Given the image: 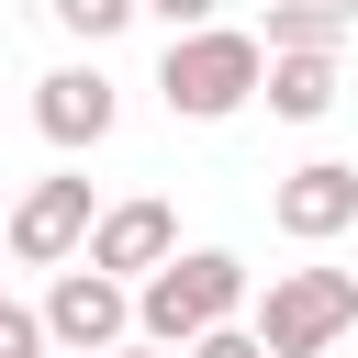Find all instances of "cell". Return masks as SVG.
<instances>
[{"label":"cell","instance_id":"8fae6325","mask_svg":"<svg viewBox=\"0 0 358 358\" xmlns=\"http://www.w3.org/2000/svg\"><path fill=\"white\" fill-rule=\"evenodd\" d=\"M56 22L101 45V34H123V22H134V0H56Z\"/></svg>","mask_w":358,"mask_h":358},{"label":"cell","instance_id":"5b68a950","mask_svg":"<svg viewBox=\"0 0 358 358\" xmlns=\"http://www.w3.org/2000/svg\"><path fill=\"white\" fill-rule=\"evenodd\" d=\"M90 224H101V213H90V179H34V190L0 213V246H11L22 268H67V257L90 246Z\"/></svg>","mask_w":358,"mask_h":358},{"label":"cell","instance_id":"8992f818","mask_svg":"<svg viewBox=\"0 0 358 358\" xmlns=\"http://www.w3.org/2000/svg\"><path fill=\"white\" fill-rule=\"evenodd\" d=\"M268 224H280L291 246H324V235H347V224H358V168H347V157H313V168H291V179L268 190Z\"/></svg>","mask_w":358,"mask_h":358},{"label":"cell","instance_id":"9c48e42d","mask_svg":"<svg viewBox=\"0 0 358 358\" xmlns=\"http://www.w3.org/2000/svg\"><path fill=\"white\" fill-rule=\"evenodd\" d=\"M257 101H268L280 123H324V112H336V56H268Z\"/></svg>","mask_w":358,"mask_h":358},{"label":"cell","instance_id":"e0dca14e","mask_svg":"<svg viewBox=\"0 0 358 358\" xmlns=\"http://www.w3.org/2000/svg\"><path fill=\"white\" fill-rule=\"evenodd\" d=\"M347 11H358V0H347Z\"/></svg>","mask_w":358,"mask_h":358},{"label":"cell","instance_id":"30bf717a","mask_svg":"<svg viewBox=\"0 0 358 358\" xmlns=\"http://www.w3.org/2000/svg\"><path fill=\"white\" fill-rule=\"evenodd\" d=\"M347 22H358L347 0H268V34H257V45H268V56H336Z\"/></svg>","mask_w":358,"mask_h":358},{"label":"cell","instance_id":"9a60e30c","mask_svg":"<svg viewBox=\"0 0 358 358\" xmlns=\"http://www.w3.org/2000/svg\"><path fill=\"white\" fill-rule=\"evenodd\" d=\"M112 358H179V347H145V336H123V347H112Z\"/></svg>","mask_w":358,"mask_h":358},{"label":"cell","instance_id":"7a4b0ae2","mask_svg":"<svg viewBox=\"0 0 358 358\" xmlns=\"http://www.w3.org/2000/svg\"><path fill=\"white\" fill-rule=\"evenodd\" d=\"M257 78H268V45H257V34H235V22L168 34V56H157V101H168L179 123H224V112H246V101H257Z\"/></svg>","mask_w":358,"mask_h":358},{"label":"cell","instance_id":"6da1fadb","mask_svg":"<svg viewBox=\"0 0 358 358\" xmlns=\"http://www.w3.org/2000/svg\"><path fill=\"white\" fill-rule=\"evenodd\" d=\"M235 313H246V257L235 246H190V257L134 280V336L145 347H190V336H213Z\"/></svg>","mask_w":358,"mask_h":358},{"label":"cell","instance_id":"7c38bea8","mask_svg":"<svg viewBox=\"0 0 358 358\" xmlns=\"http://www.w3.org/2000/svg\"><path fill=\"white\" fill-rule=\"evenodd\" d=\"M0 358H45V313L0 291Z\"/></svg>","mask_w":358,"mask_h":358},{"label":"cell","instance_id":"5bb4252c","mask_svg":"<svg viewBox=\"0 0 358 358\" xmlns=\"http://www.w3.org/2000/svg\"><path fill=\"white\" fill-rule=\"evenodd\" d=\"M134 11H157L168 34H201V22H213V0H134Z\"/></svg>","mask_w":358,"mask_h":358},{"label":"cell","instance_id":"52a82bcc","mask_svg":"<svg viewBox=\"0 0 358 358\" xmlns=\"http://www.w3.org/2000/svg\"><path fill=\"white\" fill-rule=\"evenodd\" d=\"M34 123H45V145H101L123 123V90L101 67H56V78H34Z\"/></svg>","mask_w":358,"mask_h":358},{"label":"cell","instance_id":"ba28073f","mask_svg":"<svg viewBox=\"0 0 358 358\" xmlns=\"http://www.w3.org/2000/svg\"><path fill=\"white\" fill-rule=\"evenodd\" d=\"M179 257V213L168 201H112L101 224H90V268H112V280H145V268H168Z\"/></svg>","mask_w":358,"mask_h":358},{"label":"cell","instance_id":"2e32d148","mask_svg":"<svg viewBox=\"0 0 358 358\" xmlns=\"http://www.w3.org/2000/svg\"><path fill=\"white\" fill-rule=\"evenodd\" d=\"M56 358H67V347H56Z\"/></svg>","mask_w":358,"mask_h":358},{"label":"cell","instance_id":"3957f363","mask_svg":"<svg viewBox=\"0 0 358 358\" xmlns=\"http://www.w3.org/2000/svg\"><path fill=\"white\" fill-rule=\"evenodd\" d=\"M358 324V268H280L257 302V347L268 358H324Z\"/></svg>","mask_w":358,"mask_h":358},{"label":"cell","instance_id":"4fadbf2b","mask_svg":"<svg viewBox=\"0 0 358 358\" xmlns=\"http://www.w3.org/2000/svg\"><path fill=\"white\" fill-rule=\"evenodd\" d=\"M190 358H268V347H257V324H213V336H190Z\"/></svg>","mask_w":358,"mask_h":358},{"label":"cell","instance_id":"277c9868","mask_svg":"<svg viewBox=\"0 0 358 358\" xmlns=\"http://www.w3.org/2000/svg\"><path fill=\"white\" fill-rule=\"evenodd\" d=\"M45 313V347H67V358H112L123 336H134V280H112V268H56V291L34 302Z\"/></svg>","mask_w":358,"mask_h":358}]
</instances>
